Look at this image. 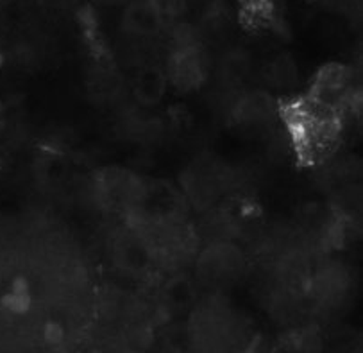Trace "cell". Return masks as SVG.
<instances>
[{"instance_id": "5", "label": "cell", "mask_w": 363, "mask_h": 353, "mask_svg": "<svg viewBox=\"0 0 363 353\" xmlns=\"http://www.w3.org/2000/svg\"><path fill=\"white\" fill-rule=\"evenodd\" d=\"M167 300L170 301V305L174 307H181V305L188 303L191 300V290L188 287V283L184 280H174L172 286L167 290Z\"/></svg>"}, {"instance_id": "6", "label": "cell", "mask_w": 363, "mask_h": 353, "mask_svg": "<svg viewBox=\"0 0 363 353\" xmlns=\"http://www.w3.org/2000/svg\"><path fill=\"white\" fill-rule=\"evenodd\" d=\"M163 18H179L186 11L184 0H152Z\"/></svg>"}, {"instance_id": "2", "label": "cell", "mask_w": 363, "mask_h": 353, "mask_svg": "<svg viewBox=\"0 0 363 353\" xmlns=\"http://www.w3.org/2000/svg\"><path fill=\"white\" fill-rule=\"evenodd\" d=\"M165 75L163 72L154 67L143 68L136 77L135 95L140 104L154 106L165 95Z\"/></svg>"}, {"instance_id": "4", "label": "cell", "mask_w": 363, "mask_h": 353, "mask_svg": "<svg viewBox=\"0 0 363 353\" xmlns=\"http://www.w3.org/2000/svg\"><path fill=\"white\" fill-rule=\"evenodd\" d=\"M242 13L247 16V22L255 26H265L274 18L270 0H242Z\"/></svg>"}, {"instance_id": "3", "label": "cell", "mask_w": 363, "mask_h": 353, "mask_svg": "<svg viewBox=\"0 0 363 353\" xmlns=\"http://www.w3.org/2000/svg\"><path fill=\"white\" fill-rule=\"evenodd\" d=\"M297 68L292 58L279 56L270 67V81L279 88H289L296 83Z\"/></svg>"}, {"instance_id": "7", "label": "cell", "mask_w": 363, "mask_h": 353, "mask_svg": "<svg viewBox=\"0 0 363 353\" xmlns=\"http://www.w3.org/2000/svg\"><path fill=\"white\" fill-rule=\"evenodd\" d=\"M99 2H102V4H122L124 0H99Z\"/></svg>"}, {"instance_id": "1", "label": "cell", "mask_w": 363, "mask_h": 353, "mask_svg": "<svg viewBox=\"0 0 363 353\" xmlns=\"http://www.w3.org/2000/svg\"><path fill=\"white\" fill-rule=\"evenodd\" d=\"M122 23L128 33L140 38H150L163 29L165 18L161 16L152 0H133L125 8Z\"/></svg>"}]
</instances>
